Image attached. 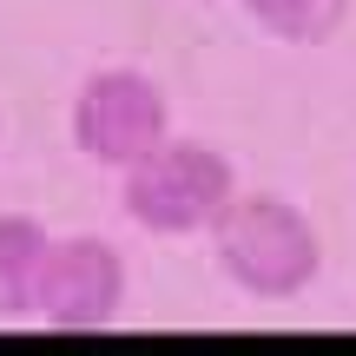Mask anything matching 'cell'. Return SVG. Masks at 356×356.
Returning <instances> with one entry per match:
<instances>
[{
  "instance_id": "8992f818",
  "label": "cell",
  "mask_w": 356,
  "mask_h": 356,
  "mask_svg": "<svg viewBox=\"0 0 356 356\" xmlns=\"http://www.w3.org/2000/svg\"><path fill=\"white\" fill-rule=\"evenodd\" d=\"M244 13L284 47H323V40H337L350 0H244Z\"/></svg>"
},
{
  "instance_id": "277c9868",
  "label": "cell",
  "mask_w": 356,
  "mask_h": 356,
  "mask_svg": "<svg viewBox=\"0 0 356 356\" xmlns=\"http://www.w3.org/2000/svg\"><path fill=\"white\" fill-rule=\"evenodd\" d=\"M126 310V257L113 238H53L40 264L33 317L60 337H92L113 330Z\"/></svg>"
},
{
  "instance_id": "6da1fadb",
  "label": "cell",
  "mask_w": 356,
  "mask_h": 356,
  "mask_svg": "<svg viewBox=\"0 0 356 356\" xmlns=\"http://www.w3.org/2000/svg\"><path fill=\"white\" fill-rule=\"evenodd\" d=\"M211 257L244 297H304L323 270V238L291 198L277 191H238L225 211L211 218Z\"/></svg>"
},
{
  "instance_id": "5b68a950",
  "label": "cell",
  "mask_w": 356,
  "mask_h": 356,
  "mask_svg": "<svg viewBox=\"0 0 356 356\" xmlns=\"http://www.w3.org/2000/svg\"><path fill=\"white\" fill-rule=\"evenodd\" d=\"M53 231L33 225L20 211H0V317H33V291H40V264H47Z\"/></svg>"
},
{
  "instance_id": "7a4b0ae2",
  "label": "cell",
  "mask_w": 356,
  "mask_h": 356,
  "mask_svg": "<svg viewBox=\"0 0 356 356\" xmlns=\"http://www.w3.org/2000/svg\"><path fill=\"white\" fill-rule=\"evenodd\" d=\"M119 204L139 231L152 238H191V231H211V218L238 198V172L218 152L211 139H159L139 165L119 172Z\"/></svg>"
},
{
  "instance_id": "3957f363",
  "label": "cell",
  "mask_w": 356,
  "mask_h": 356,
  "mask_svg": "<svg viewBox=\"0 0 356 356\" xmlns=\"http://www.w3.org/2000/svg\"><path fill=\"white\" fill-rule=\"evenodd\" d=\"M165 132H172V99L139 66H99V73L73 92V145L92 165L126 172V165H139Z\"/></svg>"
}]
</instances>
